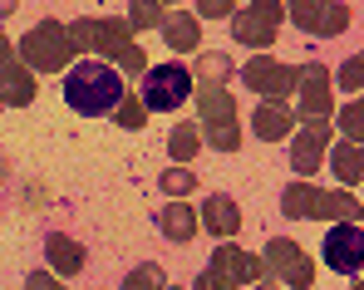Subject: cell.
<instances>
[{"instance_id": "f546056e", "label": "cell", "mask_w": 364, "mask_h": 290, "mask_svg": "<svg viewBox=\"0 0 364 290\" xmlns=\"http://www.w3.org/2000/svg\"><path fill=\"white\" fill-rule=\"evenodd\" d=\"M114 118H119V128H143V123H148V109H143L138 94H123L119 109H114Z\"/></svg>"}, {"instance_id": "5b68a950", "label": "cell", "mask_w": 364, "mask_h": 290, "mask_svg": "<svg viewBox=\"0 0 364 290\" xmlns=\"http://www.w3.org/2000/svg\"><path fill=\"white\" fill-rule=\"evenodd\" d=\"M64 40H69V55H114V59H123V50L133 45V30H128L123 20L84 15V20H69V25H64Z\"/></svg>"}, {"instance_id": "277c9868", "label": "cell", "mask_w": 364, "mask_h": 290, "mask_svg": "<svg viewBox=\"0 0 364 290\" xmlns=\"http://www.w3.org/2000/svg\"><path fill=\"white\" fill-rule=\"evenodd\" d=\"M192 69L187 64H178V59H168V64H153V69H143V109L148 114H173V109H182L187 99H192Z\"/></svg>"}, {"instance_id": "6da1fadb", "label": "cell", "mask_w": 364, "mask_h": 290, "mask_svg": "<svg viewBox=\"0 0 364 290\" xmlns=\"http://www.w3.org/2000/svg\"><path fill=\"white\" fill-rule=\"evenodd\" d=\"M123 94H128V89H123V74L109 69L104 59H79V64H69V74H64V104H69L74 114H84V118L114 114Z\"/></svg>"}, {"instance_id": "44dd1931", "label": "cell", "mask_w": 364, "mask_h": 290, "mask_svg": "<svg viewBox=\"0 0 364 290\" xmlns=\"http://www.w3.org/2000/svg\"><path fill=\"white\" fill-rule=\"evenodd\" d=\"M227 79H232V59L217 55V50H207V55L197 59V69H192V84L197 89H222Z\"/></svg>"}, {"instance_id": "ac0fdd59", "label": "cell", "mask_w": 364, "mask_h": 290, "mask_svg": "<svg viewBox=\"0 0 364 290\" xmlns=\"http://www.w3.org/2000/svg\"><path fill=\"white\" fill-rule=\"evenodd\" d=\"M158 232H163V241H173V246H187V241L197 236V212L173 197V202L158 212Z\"/></svg>"}, {"instance_id": "e575fe53", "label": "cell", "mask_w": 364, "mask_h": 290, "mask_svg": "<svg viewBox=\"0 0 364 290\" xmlns=\"http://www.w3.org/2000/svg\"><path fill=\"white\" fill-rule=\"evenodd\" d=\"M25 290H64V286H60V276H50V271H30Z\"/></svg>"}, {"instance_id": "2e32d148", "label": "cell", "mask_w": 364, "mask_h": 290, "mask_svg": "<svg viewBox=\"0 0 364 290\" xmlns=\"http://www.w3.org/2000/svg\"><path fill=\"white\" fill-rule=\"evenodd\" d=\"M158 30H163L168 50H178V55H187V50H197V45H202V20H197V15H187V10H168Z\"/></svg>"}, {"instance_id": "7a4b0ae2", "label": "cell", "mask_w": 364, "mask_h": 290, "mask_svg": "<svg viewBox=\"0 0 364 290\" xmlns=\"http://www.w3.org/2000/svg\"><path fill=\"white\" fill-rule=\"evenodd\" d=\"M192 99H197V133H202V143H212L217 153H237L242 148V128H237V104H232V94L227 89H192Z\"/></svg>"}, {"instance_id": "7402d4cb", "label": "cell", "mask_w": 364, "mask_h": 290, "mask_svg": "<svg viewBox=\"0 0 364 290\" xmlns=\"http://www.w3.org/2000/svg\"><path fill=\"white\" fill-rule=\"evenodd\" d=\"M320 217H335V222H355V217H360V197H355L350 187L320 192Z\"/></svg>"}, {"instance_id": "603a6c76", "label": "cell", "mask_w": 364, "mask_h": 290, "mask_svg": "<svg viewBox=\"0 0 364 290\" xmlns=\"http://www.w3.org/2000/svg\"><path fill=\"white\" fill-rule=\"evenodd\" d=\"M197 148H202V133H197V128H192V123H178V128H173V133H168V153H173V163H187V168H192V158H197Z\"/></svg>"}, {"instance_id": "1f68e13d", "label": "cell", "mask_w": 364, "mask_h": 290, "mask_svg": "<svg viewBox=\"0 0 364 290\" xmlns=\"http://www.w3.org/2000/svg\"><path fill=\"white\" fill-rule=\"evenodd\" d=\"M340 84H345L350 94H360V84H364V64H360V55L345 59V69H340Z\"/></svg>"}, {"instance_id": "52a82bcc", "label": "cell", "mask_w": 364, "mask_h": 290, "mask_svg": "<svg viewBox=\"0 0 364 290\" xmlns=\"http://www.w3.org/2000/svg\"><path fill=\"white\" fill-rule=\"evenodd\" d=\"M242 79H246V89H256L261 99H276V104L296 94V69L281 64V59H246Z\"/></svg>"}, {"instance_id": "8992f818", "label": "cell", "mask_w": 364, "mask_h": 290, "mask_svg": "<svg viewBox=\"0 0 364 290\" xmlns=\"http://www.w3.org/2000/svg\"><path fill=\"white\" fill-rule=\"evenodd\" d=\"M261 266H266V276H271V281H286L291 290H310V281H315V261L305 256L291 236H271V241H266Z\"/></svg>"}, {"instance_id": "9c48e42d", "label": "cell", "mask_w": 364, "mask_h": 290, "mask_svg": "<svg viewBox=\"0 0 364 290\" xmlns=\"http://www.w3.org/2000/svg\"><path fill=\"white\" fill-rule=\"evenodd\" d=\"M325 266L330 271H350V276H360L364 266V232L360 222H340V227H330V236H325Z\"/></svg>"}, {"instance_id": "d6986e66", "label": "cell", "mask_w": 364, "mask_h": 290, "mask_svg": "<svg viewBox=\"0 0 364 290\" xmlns=\"http://www.w3.org/2000/svg\"><path fill=\"white\" fill-rule=\"evenodd\" d=\"M232 40L246 45V50H271V45H276V25H266V20L251 15V10H237V15H232Z\"/></svg>"}, {"instance_id": "f35d334b", "label": "cell", "mask_w": 364, "mask_h": 290, "mask_svg": "<svg viewBox=\"0 0 364 290\" xmlns=\"http://www.w3.org/2000/svg\"><path fill=\"white\" fill-rule=\"evenodd\" d=\"M168 290H187V286H168Z\"/></svg>"}, {"instance_id": "30bf717a", "label": "cell", "mask_w": 364, "mask_h": 290, "mask_svg": "<svg viewBox=\"0 0 364 290\" xmlns=\"http://www.w3.org/2000/svg\"><path fill=\"white\" fill-rule=\"evenodd\" d=\"M217 276H227L232 286H246V281H261L266 276V266H261V256H251L242 246H232V241H222L217 251H212V261H207Z\"/></svg>"}, {"instance_id": "5bb4252c", "label": "cell", "mask_w": 364, "mask_h": 290, "mask_svg": "<svg viewBox=\"0 0 364 290\" xmlns=\"http://www.w3.org/2000/svg\"><path fill=\"white\" fill-rule=\"evenodd\" d=\"M45 261H50V276H79L89 261H84V246L64 232H50L45 236Z\"/></svg>"}, {"instance_id": "3957f363", "label": "cell", "mask_w": 364, "mask_h": 290, "mask_svg": "<svg viewBox=\"0 0 364 290\" xmlns=\"http://www.w3.org/2000/svg\"><path fill=\"white\" fill-rule=\"evenodd\" d=\"M15 55L20 64L30 69V74H60L64 64H69V40H64V20H40V25H30V35L15 45Z\"/></svg>"}, {"instance_id": "60d3db41", "label": "cell", "mask_w": 364, "mask_h": 290, "mask_svg": "<svg viewBox=\"0 0 364 290\" xmlns=\"http://www.w3.org/2000/svg\"><path fill=\"white\" fill-rule=\"evenodd\" d=\"M355 290H360V286H355Z\"/></svg>"}, {"instance_id": "4dcf8cb0", "label": "cell", "mask_w": 364, "mask_h": 290, "mask_svg": "<svg viewBox=\"0 0 364 290\" xmlns=\"http://www.w3.org/2000/svg\"><path fill=\"white\" fill-rule=\"evenodd\" d=\"M197 15L202 20H232L237 15V0H197Z\"/></svg>"}, {"instance_id": "ffe728a7", "label": "cell", "mask_w": 364, "mask_h": 290, "mask_svg": "<svg viewBox=\"0 0 364 290\" xmlns=\"http://www.w3.org/2000/svg\"><path fill=\"white\" fill-rule=\"evenodd\" d=\"M330 168H335V177H340V187H360V177H364V153H360V143H340L335 148V158H330Z\"/></svg>"}, {"instance_id": "e0dca14e", "label": "cell", "mask_w": 364, "mask_h": 290, "mask_svg": "<svg viewBox=\"0 0 364 290\" xmlns=\"http://www.w3.org/2000/svg\"><path fill=\"white\" fill-rule=\"evenodd\" d=\"M281 217L286 222H315L320 217V187L315 182H291L286 192H281Z\"/></svg>"}, {"instance_id": "cb8c5ba5", "label": "cell", "mask_w": 364, "mask_h": 290, "mask_svg": "<svg viewBox=\"0 0 364 290\" xmlns=\"http://www.w3.org/2000/svg\"><path fill=\"white\" fill-rule=\"evenodd\" d=\"M350 25H355V10H350L345 0H325V10H320V25H315V35H325V40H330V35H345Z\"/></svg>"}, {"instance_id": "7c38bea8", "label": "cell", "mask_w": 364, "mask_h": 290, "mask_svg": "<svg viewBox=\"0 0 364 290\" xmlns=\"http://www.w3.org/2000/svg\"><path fill=\"white\" fill-rule=\"evenodd\" d=\"M197 227H207L217 241H232V236L242 232V207H237L227 192H212V197L202 202V212H197Z\"/></svg>"}, {"instance_id": "83f0119b", "label": "cell", "mask_w": 364, "mask_h": 290, "mask_svg": "<svg viewBox=\"0 0 364 290\" xmlns=\"http://www.w3.org/2000/svg\"><path fill=\"white\" fill-rule=\"evenodd\" d=\"M281 5H291V20L301 25L305 35H315V25H320V10H325V0H281Z\"/></svg>"}, {"instance_id": "f1b7e54d", "label": "cell", "mask_w": 364, "mask_h": 290, "mask_svg": "<svg viewBox=\"0 0 364 290\" xmlns=\"http://www.w3.org/2000/svg\"><path fill=\"white\" fill-rule=\"evenodd\" d=\"M340 133H345V143H360L364 138V104L360 99H350V104L340 109Z\"/></svg>"}, {"instance_id": "4fadbf2b", "label": "cell", "mask_w": 364, "mask_h": 290, "mask_svg": "<svg viewBox=\"0 0 364 290\" xmlns=\"http://www.w3.org/2000/svg\"><path fill=\"white\" fill-rule=\"evenodd\" d=\"M251 128H256L261 143H281V138L296 133V114L286 104H276V99H261V109L251 114Z\"/></svg>"}, {"instance_id": "836d02e7", "label": "cell", "mask_w": 364, "mask_h": 290, "mask_svg": "<svg viewBox=\"0 0 364 290\" xmlns=\"http://www.w3.org/2000/svg\"><path fill=\"white\" fill-rule=\"evenodd\" d=\"M192 290H237V286H232V281H227V276H217V271H212V266H207V271H202V276H197V281H192Z\"/></svg>"}, {"instance_id": "d6a6232c", "label": "cell", "mask_w": 364, "mask_h": 290, "mask_svg": "<svg viewBox=\"0 0 364 290\" xmlns=\"http://www.w3.org/2000/svg\"><path fill=\"white\" fill-rule=\"evenodd\" d=\"M246 10H251V15H261L266 25H281V0H251Z\"/></svg>"}, {"instance_id": "74e56055", "label": "cell", "mask_w": 364, "mask_h": 290, "mask_svg": "<svg viewBox=\"0 0 364 290\" xmlns=\"http://www.w3.org/2000/svg\"><path fill=\"white\" fill-rule=\"evenodd\" d=\"M10 10H15V0H0V15H10Z\"/></svg>"}, {"instance_id": "ab89813d", "label": "cell", "mask_w": 364, "mask_h": 290, "mask_svg": "<svg viewBox=\"0 0 364 290\" xmlns=\"http://www.w3.org/2000/svg\"><path fill=\"white\" fill-rule=\"evenodd\" d=\"M163 5H168V0H163Z\"/></svg>"}, {"instance_id": "8fae6325", "label": "cell", "mask_w": 364, "mask_h": 290, "mask_svg": "<svg viewBox=\"0 0 364 290\" xmlns=\"http://www.w3.org/2000/svg\"><path fill=\"white\" fill-rule=\"evenodd\" d=\"M325 143H330V123H305L301 133L291 138V168L310 182L315 168H320V158H325Z\"/></svg>"}, {"instance_id": "d590c367", "label": "cell", "mask_w": 364, "mask_h": 290, "mask_svg": "<svg viewBox=\"0 0 364 290\" xmlns=\"http://www.w3.org/2000/svg\"><path fill=\"white\" fill-rule=\"evenodd\" d=\"M5 59H15V45H10V40H5V30H0V64H5Z\"/></svg>"}, {"instance_id": "4316f807", "label": "cell", "mask_w": 364, "mask_h": 290, "mask_svg": "<svg viewBox=\"0 0 364 290\" xmlns=\"http://www.w3.org/2000/svg\"><path fill=\"white\" fill-rule=\"evenodd\" d=\"M158 187H163V192H168V197H192V192H197V173H192V168H168V173L158 177Z\"/></svg>"}, {"instance_id": "8d00e7d4", "label": "cell", "mask_w": 364, "mask_h": 290, "mask_svg": "<svg viewBox=\"0 0 364 290\" xmlns=\"http://www.w3.org/2000/svg\"><path fill=\"white\" fill-rule=\"evenodd\" d=\"M251 290H276V281H271V276H261V281H251Z\"/></svg>"}, {"instance_id": "484cf974", "label": "cell", "mask_w": 364, "mask_h": 290, "mask_svg": "<svg viewBox=\"0 0 364 290\" xmlns=\"http://www.w3.org/2000/svg\"><path fill=\"white\" fill-rule=\"evenodd\" d=\"M123 290H168V276H163L158 261H143V266H133L123 276Z\"/></svg>"}, {"instance_id": "9a60e30c", "label": "cell", "mask_w": 364, "mask_h": 290, "mask_svg": "<svg viewBox=\"0 0 364 290\" xmlns=\"http://www.w3.org/2000/svg\"><path fill=\"white\" fill-rule=\"evenodd\" d=\"M0 104H10V109L35 104V74H30L20 59H5V64H0Z\"/></svg>"}, {"instance_id": "d4e9b609", "label": "cell", "mask_w": 364, "mask_h": 290, "mask_svg": "<svg viewBox=\"0 0 364 290\" xmlns=\"http://www.w3.org/2000/svg\"><path fill=\"white\" fill-rule=\"evenodd\" d=\"M163 15H168V5L163 0H128V30H158L163 25Z\"/></svg>"}, {"instance_id": "ba28073f", "label": "cell", "mask_w": 364, "mask_h": 290, "mask_svg": "<svg viewBox=\"0 0 364 290\" xmlns=\"http://www.w3.org/2000/svg\"><path fill=\"white\" fill-rule=\"evenodd\" d=\"M296 89H301V118L305 123H325L330 109H335V99H330V69L310 59L305 69H296Z\"/></svg>"}]
</instances>
